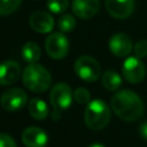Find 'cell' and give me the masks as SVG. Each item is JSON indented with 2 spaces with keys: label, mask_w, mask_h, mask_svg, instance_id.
Masks as SVG:
<instances>
[{
  "label": "cell",
  "mask_w": 147,
  "mask_h": 147,
  "mask_svg": "<svg viewBox=\"0 0 147 147\" xmlns=\"http://www.w3.org/2000/svg\"><path fill=\"white\" fill-rule=\"evenodd\" d=\"M110 106L114 113L123 121H138L144 114V102L140 96L131 90H122L111 98Z\"/></svg>",
  "instance_id": "cell-1"
},
{
  "label": "cell",
  "mask_w": 147,
  "mask_h": 147,
  "mask_svg": "<svg viewBox=\"0 0 147 147\" xmlns=\"http://www.w3.org/2000/svg\"><path fill=\"white\" fill-rule=\"evenodd\" d=\"M22 80L28 90L36 93H42L49 88L52 84V76L46 68L36 62L25 67L22 74Z\"/></svg>",
  "instance_id": "cell-2"
},
{
  "label": "cell",
  "mask_w": 147,
  "mask_h": 147,
  "mask_svg": "<svg viewBox=\"0 0 147 147\" xmlns=\"http://www.w3.org/2000/svg\"><path fill=\"white\" fill-rule=\"evenodd\" d=\"M110 116L111 113L108 105L103 100L95 99L86 105L84 111V122L88 129L98 131L108 125Z\"/></svg>",
  "instance_id": "cell-3"
},
{
  "label": "cell",
  "mask_w": 147,
  "mask_h": 147,
  "mask_svg": "<svg viewBox=\"0 0 147 147\" xmlns=\"http://www.w3.org/2000/svg\"><path fill=\"white\" fill-rule=\"evenodd\" d=\"M74 69L80 79L88 83L95 82L101 75V68L99 62L88 55H83L78 57L75 62Z\"/></svg>",
  "instance_id": "cell-4"
},
{
  "label": "cell",
  "mask_w": 147,
  "mask_h": 147,
  "mask_svg": "<svg viewBox=\"0 0 147 147\" xmlns=\"http://www.w3.org/2000/svg\"><path fill=\"white\" fill-rule=\"evenodd\" d=\"M45 49L49 57L61 60L65 57L69 52V40L63 33L53 32L45 40Z\"/></svg>",
  "instance_id": "cell-5"
},
{
  "label": "cell",
  "mask_w": 147,
  "mask_h": 147,
  "mask_svg": "<svg viewBox=\"0 0 147 147\" xmlns=\"http://www.w3.org/2000/svg\"><path fill=\"white\" fill-rule=\"evenodd\" d=\"M74 93L70 86L65 83H57L53 86L49 93V100L54 109L57 110H65L70 107L72 102Z\"/></svg>",
  "instance_id": "cell-6"
},
{
  "label": "cell",
  "mask_w": 147,
  "mask_h": 147,
  "mask_svg": "<svg viewBox=\"0 0 147 147\" xmlns=\"http://www.w3.org/2000/svg\"><path fill=\"white\" fill-rule=\"evenodd\" d=\"M28 102V94L24 90L13 87L5 91L0 98L1 107L7 111H17L22 109Z\"/></svg>",
  "instance_id": "cell-7"
},
{
  "label": "cell",
  "mask_w": 147,
  "mask_h": 147,
  "mask_svg": "<svg viewBox=\"0 0 147 147\" xmlns=\"http://www.w3.org/2000/svg\"><path fill=\"white\" fill-rule=\"evenodd\" d=\"M122 74L130 84H139L145 78L146 68L138 56H130L123 63Z\"/></svg>",
  "instance_id": "cell-8"
},
{
  "label": "cell",
  "mask_w": 147,
  "mask_h": 147,
  "mask_svg": "<svg viewBox=\"0 0 147 147\" xmlns=\"http://www.w3.org/2000/svg\"><path fill=\"white\" fill-rule=\"evenodd\" d=\"M105 6L111 17L125 20L130 17L134 10V0H106Z\"/></svg>",
  "instance_id": "cell-9"
},
{
  "label": "cell",
  "mask_w": 147,
  "mask_h": 147,
  "mask_svg": "<svg viewBox=\"0 0 147 147\" xmlns=\"http://www.w3.org/2000/svg\"><path fill=\"white\" fill-rule=\"evenodd\" d=\"M100 9V0H74L71 10L75 16L82 20H90Z\"/></svg>",
  "instance_id": "cell-10"
},
{
  "label": "cell",
  "mask_w": 147,
  "mask_h": 147,
  "mask_svg": "<svg viewBox=\"0 0 147 147\" xmlns=\"http://www.w3.org/2000/svg\"><path fill=\"white\" fill-rule=\"evenodd\" d=\"M109 49L117 57L127 56L133 49L131 38L125 33H116L109 40Z\"/></svg>",
  "instance_id": "cell-11"
},
{
  "label": "cell",
  "mask_w": 147,
  "mask_h": 147,
  "mask_svg": "<svg viewBox=\"0 0 147 147\" xmlns=\"http://www.w3.org/2000/svg\"><path fill=\"white\" fill-rule=\"evenodd\" d=\"M22 142L25 147H46L48 136L41 127L30 126L23 131Z\"/></svg>",
  "instance_id": "cell-12"
},
{
  "label": "cell",
  "mask_w": 147,
  "mask_h": 147,
  "mask_svg": "<svg viewBox=\"0 0 147 147\" xmlns=\"http://www.w3.org/2000/svg\"><path fill=\"white\" fill-rule=\"evenodd\" d=\"M31 29L38 33H48L54 28V20L51 14L44 10H38L31 14L29 18Z\"/></svg>",
  "instance_id": "cell-13"
},
{
  "label": "cell",
  "mask_w": 147,
  "mask_h": 147,
  "mask_svg": "<svg viewBox=\"0 0 147 147\" xmlns=\"http://www.w3.org/2000/svg\"><path fill=\"white\" fill-rule=\"evenodd\" d=\"M21 67L14 60H6L0 63V85H11L18 80Z\"/></svg>",
  "instance_id": "cell-14"
},
{
  "label": "cell",
  "mask_w": 147,
  "mask_h": 147,
  "mask_svg": "<svg viewBox=\"0 0 147 147\" xmlns=\"http://www.w3.org/2000/svg\"><path fill=\"white\" fill-rule=\"evenodd\" d=\"M28 111L32 118L37 121H42L48 116V106L47 103L39 98H33L28 103Z\"/></svg>",
  "instance_id": "cell-15"
},
{
  "label": "cell",
  "mask_w": 147,
  "mask_h": 147,
  "mask_svg": "<svg viewBox=\"0 0 147 147\" xmlns=\"http://www.w3.org/2000/svg\"><path fill=\"white\" fill-rule=\"evenodd\" d=\"M102 85L108 91H117L122 85V77L114 70H107L101 76Z\"/></svg>",
  "instance_id": "cell-16"
},
{
  "label": "cell",
  "mask_w": 147,
  "mask_h": 147,
  "mask_svg": "<svg viewBox=\"0 0 147 147\" xmlns=\"http://www.w3.org/2000/svg\"><path fill=\"white\" fill-rule=\"evenodd\" d=\"M21 54H22L23 60L25 62H28L29 64L36 63L40 59V48L36 42L29 41V42L24 44V46L22 47Z\"/></svg>",
  "instance_id": "cell-17"
},
{
  "label": "cell",
  "mask_w": 147,
  "mask_h": 147,
  "mask_svg": "<svg viewBox=\"0 0 147 147\" xmlns=\"http://www.w3.org/2000/svg\"><path fill=\"white\" fill-rule=\"evenodd\" d=\"M57 26L62 32H71L76 26V20L72 15L64 14L59 18Z\"/></svg>",
  "instance_id": "cell-18"
},
{
  "label": "cell",
  "mask_w": 147,
  "mask_h": 147,
  "mask_svg": "<svg viewBox=\"0 0 147 147\" xmlns=\"http://www.w3.org/2000/svg\"><path fill=\"white\" fill-rule=\"evenodd\" d=\"M22 0H0V15L6 16L13 14L21 5Z\"/></svg>",
  "instance_id": "cell-19"
},
{
  "label": "cell",
  "mask_w": 147,
  "mask_h": 147,
  "mask_svg": "<svg viewBox=\"0 0 147 147\" xmlns=\"http://www.w3.org/2000/svg\"><path fill=\"white\" fill-rule=\"evenodd\" d=\"M69 1L68 0H48L47 8L53 14H62L68 9Z\"/></svg>",
  "instance_id": "cell-20"
},
{
  "label": "cell",
  "mask_w": 147,
  "mask_h": 147,
  "mask_svg": "<svg viewBox=\"0 0 147 147\" xmlns=\"http://www.w3.org/2000/svg\"><path fill=\"white\" fill-rule=\"evenodd\" d=\"M74 99L79 105H88L91 101V94L85 87H77L74 91Z\"/></svg>",
  "instance_id": "cell-21"
},
{
  "label": "cell",
  "mask_w": 147,
  "mask_h": 147,
  "mask_svg": "<svg viewBox=\"0 0 147 147\" xmlns=\"http://www.w3.org/2000/svg\"><path fill=\"white\" fill-rule=\"evenodd\" d=\"M133 49H134L136 56H138V57H145V56H147V40L146 39L139 40L133 46Z\"/></svg>",
  "instance_id": "cell-22"
},
{
  "label": "cell",
  "mask_w": 147,
  "mask_h": 147,
  "mask_svg": "<svg viewBox=\"0 0 147 147\" xmlns=\"http://www.w3.org/2000/svg\"><path fill=\"white\" fill-rule=\"evenodd\" d=\"M0 147H17L11 136L1 132L0 133Z\"/></svg>",
  "instance_id": "cell-23"
},
{
  "label": "cell",
  "mask_w": 147,
  "mask_h": 147,
  "mask_svg": "<svg viewBox=\"0 0 147 147\" xmlns=\"http://www.w3.org/2000/svg\"><path fill=\"white\" fill-rule=\"evenodd\" d=\"M139 134L141 138H144L147 141V122H144L139 126Z\"/></svg>",
  "instance_id": "cell-24"
},
{
  "label": "cell",
  "mask_w": 147,
  "mask_h": 147,
  "mask_svg": "<svg viewBox=\"0 0 147 147\" xmlns=\"http://www.w3.org/2000/svg\"><path fill=\"white\" fill-rule=\"evenodd\" d=\"M88 147H105L102 144H99V142H94V144H92V145H90Z\"/></svg>",
  "instance_id": "cell-25"
}]
</instances>
